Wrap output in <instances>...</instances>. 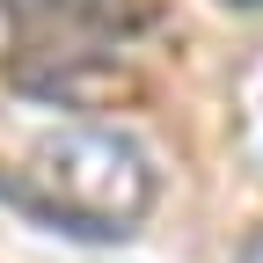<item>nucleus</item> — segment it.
<instances>
[{"mask_svg": "<svg viewBox=\"0 0 263 263\" xmlns=\"http://www.w3.org/2000/svg\"><path fill=\"white\" fill-rule=\"evenodd\" d=\"M154 190H161V176H154L146 146L117 124H95V117L29 132L15 146V168H0V197L15 212L44 219L73 241L139 234L154 212Z\"/></svg>", "mask_w": 263, "mask_h": 263, "instance_id": "f257e3e1", "label": "nucleus"}, {"mask_svg": "<svg viewBox=\"0 0 263 263\" xmlns=\"http://www.w3.org/2000/svg\"><path fill=\"white\" fill-rule=\"evenodd\" d=\"M37 8L88 29V37H117V22H132V0H37Z\"/></svg>", "mask_w": 263, "mask_h": 263, "instance_id": "f03ea898", "label": "nucleus"}, {"mask_svg": "<svg viewBox=\"0 0 263 263\" xmlns=\"http://www.w3.org/2000/svg\"><path fill=\"white\" fill-rule=\"evenodd\" d=\"M234 263H263V234H249V241H241V256H234Z\"/></svg>", "mask_w": 263, "mask_h": 263, "instance_id": "7ed1b4c3", "label": "nucleus"}]
</instances>
